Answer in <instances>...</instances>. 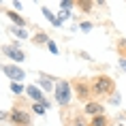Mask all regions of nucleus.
I'll return each mask as SVG.
<instances>
[{
	"label": "nucleus",
	"mask_w": 126,
	"mask_h": 126,
	"mask_svg": "<svg viewBox=\"0 0 126 126\" xmlns=\"http://www.w3.org/2000/svg\"><path fill=\"white\" fill-rule=\"evenodd\" d=\"M53 96H56V103L62 107H66L68 103H71V83L68 81H58L56 83V88H53Z\"/></svg>",
	"instance_id": "f257e3e1"
},
{
	"label": "nucleus",
	"mask_w": 126,
	"mask_h": 126,
	"mask_svg": "<svg viewBox=\"0 0 126 126\" xmlns=\"http://www.w3.org/2000/svg\"><path fill=\"white\" fill-rule=\"evenodd\" d=\"M115 88L111 77H107V75H98L96 79H94V86H92V92L94 94H109Z\"/></svg>",
	"instance_id": "f03ea898"
},
{
	"label": "nucleus",
	"mask_w": 126,
	"mask_h": 126,
	"mask_svg": "<svg viewBox=\"0 0 126 126\" xmlns=\"http://www.w3.org/2000/svg\"><path fill=\"white\" fill-rule=\"evenodd\" d=\"M9 122L15 126H30V113L24 111V109H19V107H13L11 111H9Z\"/></svg>",
	"instance_id": "7ed1b4c3"
},
{
	"label": "nucleus",
	"mask_w": 126,
	"mask_h": 126,
	"mask_svg": "<svg viewBox=\"0 0 126 126\" xmlns=\"http://www.w3.org/2000/svg\"><path fill=\"white\" fill-rule=\"evenodd\" d=\"M2 71H4V75H7L13 83H19V81H24V77H26V71L19 68V66H15V64H2Z\"/></svg>",
	"instance_id": "20e7f679"
},
{
	"label": "nucleus",
	"mask_w": 126,
	"mask_h": 126,
	"mask_svg": "<svg viewBox=\"0 0 126 126\" xmlns=\"http://www.w3.org/2000/svg\"><path fill=\"white\" fill-rule=\"evenodd\" d=\"M2 53H4V56H7V58H11V60H15V62H24V60H26V53L21 51L19 47H15V45H4L2 47Z\"/></svg>",
	"instance_id": "39448f33"
},
{
	"label": "nucleus",
	"mask_w": 126,
	"mask_h": 126,
	"mask_svg": "<svg viewBox=\"0 0 126 126\" xmlns=\"http://www.w3.org/2000/svg\"><path fill=\"white\" fill-rule=\"evenodd\" d=\"M103 111H105V107L100 105V103H86V113L88 115H92V118H96V115H103Z\"/></svg>",
	"instance_id": "423d86ee"
},
{
	"label": "nucleus",
	"mask_w": 126,
	"mask_h": 126,
	"mask_svg": "<svg viewBox=\"0 0 126 126\" xmlns=\"http://www.w3.org/2000/svg\"><path fill=\"white\" fill-rule=\"evenodd\" d=\"M26 92H28V96H30L34 103H45V96H43V92H41L36 86H28Z\"/></svg>",
	"instance_id": "0eeeda50"
},
{
	"label": "nucleus",
	"mask_w": 126,
	"mask_h": 126,
	"mask_svg": "<svg viewBox=\"0 0 126 126\" xmlns=\"http://www.w3.org/2000/svg\"><path fill=\"white\" fill-rule=\"evenodd\" d=\"M75 94H77V98H88V94H90V88L86 86V83H83V81H77V83H75Z\"/></svg>",
	"instance_id": "6e6552de"
},
{
	"label": "nucleus",
	"mask_w": 126,
	"mask_h": 126,
	"mask_svg": "<svg viewBox=\"0 0 126 126\" xmlns=\"http://www.w3.org/2000/svg\"><path fill=\"white\" fill-rule=\"evenodd\" d=\"M7 15H9V19L13 21V24H17V28H19V26H26V19H24L19 13H15V11H7Z\"/></svg>",
	"instance_id": "1a4fd4ad"
},
{
	"label": "nucleus",
	"mask_w": 126,
	"mask_h": 126,
	"mask_svg": "<svg viewBox=\"0 0 126 126\" xmlns=\"http://www.w3.org/2000/svg\"><path fill=\"white\" fill-rule=\"evenodd\" d=\"M51 75H43V77H41L39 79V86L43 88V90H51V88H56V86H51Z\"/></svg>",
	"instance_id": "9d476101"
},
{
	"label": "nucleus",
	"mask_w": 126,
	"mask_h": 126,
	"mask_svg": "<svg viewBox=\"0 0 126 126\" xmlns=\"http://www.w3.org/2000/svg\"><path fill=\"white\" fill-rule=\"evenodd\" d=\"M75 7H79V11H83V13H90L94 7V2H90V0H79V2H75Z\"/></svg>",
	"instance_id": "9b49d317"
},
{
	"label": "nucleus",
	"mask_w": 126,
	"mask_h": 126,
	"mask_svg": "<svg viewBox=\"0 0 126 126\" xmlns=\"http://www.w3.org/2000/svg\"><path fill=\"white\" fill-rule=\"evenodd\" d=\"M32 41L36 43V45H43V43H49V36H47L45 32H39V34H34Z\"/></svg>",
	"instance_id": "f8f14e48"
},
{
	"label": "nucleus",
	"mask_w": 126,
	"mask_h": 126,
	"mask_svg": "<svg viewBox=\"0 0 126 126\" xmlns=\"http://www.w3.org/2000/svg\"><path fill=\"white\" fill-rule=\"evenodd\" d=\"M90 126H107V118L105 115H96V118H92Z\"/></svg>",
	"instance_id": "ddd939ff"
},
{
	"label": "nucleus",
	"mask_w": 126,
	"mask_h": 126,
	"mask_svg": "<svg viewBox=\"0 0 126 126\" xmlns=\"http://www.w3.org/2000/svg\"><path fill=\"white\" fill-rule=\"evenodd\" d=\"M11 32L17 34L19 39H28V30H24V28H17V26H11Z\"/></svg>",
	"instance_id": "4468645a"
},
{
	"label": "nucleus",
	"mask_w": 126,
	"mask_h": 126,
	"mask_svg": "<svg viewBox=\"0 0 126 126\" xmlns=\"http://www.w3.org/2000/svg\"><path fill=\"white\" fill-rule=\"evenodd\" d=\"M71 7H75L73 0H62V2H60V11H62V9H64V11H68Z\"/></svg>",
	"instance_id": "2eb2a0df"
},
{
	"label": "nucleus",
	"mask_w": 126,
	"mask_h": 126,
	"mask_svg": "<svg viewBox=\"0 0 126 126\" xmlns=\"http://www.w3.org/2000/svg\"><path fill=\"white\" fill-rule=\"evenodd\" d=\"M11 90H13L15 94H21L24 92V86H21V83H11Z\"/></svg>",
	"instance_id": "dca6fc26"
},
{
	"label": "nucleus",
	"mask_w": 126,
	"mask_h": 126,
	"mask_svg": "<svg viewBox=\"0 0 126 126\" xmlns=\"http://www.w3.org/2000/svg\"><path fill=\"white\" fill-rule=\"evenodd\" d=\"M79 26H81L83 32H90V30H92V24H90V21H83V24H79Z\"/></svg>",
	"instance_id": "f3484780"
},
{
	"label": "nucleus",
	"mask_w": 126,
	"mask_h": 126,
	"mask_svg": "<svg viewBox=\"0 0 126 126\" xmlns=\"http://www.w3.org/2000/svg\"><path fill=\"white\" fill-rule=\"evenodd\" d=\"M47 47H49V51H51V53H58V45H56L53 41H49V43H47Z\"/></svg>",
	"instance_id": "a211bd4d"
},
{
	"label": "nucleus",
	"mask_w": 126,
	"mask_h": 126,
	"mask_svg": "<svg viewBox=\"0 0 126 126\" xmlns=\"http://www.w3.org/2000/svg\"><path fill=\"white\" fill-rule=\"evenodd\" d=\"M73 126H86V122H83V120H81V118H75Z\"/></svg>",
	"instance_id": "6ab92c4d"
},
{
	"label": "nucleus",
	"mask_w": 126,
	"mask_h": 126,
	"mask_svg": "<svg viewBox=\"0 0 126 126\" xmlns=\"http://www.w3.org/2000/svg\"><path fill=\"white\" fill-rule=\"evenodd\" d=\"M0 120H9V111H0Z\"/></svg>",
	"instance_id": "aec40b11"
}]
</instances>
